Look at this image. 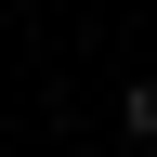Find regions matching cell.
Listing matches in <instances>:
<instances>
[{"instance_id": "cell-1", "label": "cell", "mask_w": 157, "mask_h": 157, "mask_svg": "<svg viewBox=\"0 0 157 157\" xmlns=\"http://www.w3.org/2000/svg\"><path fill=\"white\" fill-rule=\"evenodd\" d=\"M118 131H144V144H157V78H131V92H118Z\"/></svg>"}]
</instances>
